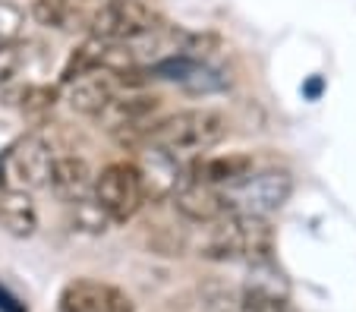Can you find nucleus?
<instances>
[{
	"label": "nucleus",
	"instance_id": "nucleus-23",
	"mask_svg": "<svg viewBox=\"0 0 356 312\" xmlns=\"http://www.w3.org/2000/svg\"><path fill=\"white\" fill-rule=\"evenodd\" d=\"M322 88H325V79H322V76H312V79L306 82V85H302V95L316 101V98L322 95Z\"/></svg>",
	"mask_w": 356,
	"mask_h": 312
},
{
	"label": "nucleus",
	"instance_id": "nucleus-19",
	"mask_svg": "<svg viewBox=\"0 0 356 312\" xmlns=\"http://www.w3.org/2000/svg\"><path fill=\"white\" fill-rule=\"evenodd\" d=\"M70 208H73V224L79 227V231H88V233H104L108 231L111 217L104 215V208H101L92 196L82 199V202H76V205H70Z\"/></svg>",
	"mask_w": 356,
	"mask_h": 312
},
{
	"label": "nucleus",
	"instance_id": "nucleus-13",
	"mask_svg": "<svg viewBox=\"0 0 356 312\" xmlns=\"http://www.w3.org/2000/svg\"><path fill=\"white\" fill-rule=\"evenodd\" d=\"M158 104L161 101H158L155 95H114L95 120L104 129H111V133H123V129H133V126H148V117L158 110Z\"/></svg>",
	"mask_w": 356,
	"mask_h": 312
},
{
	"label": "nucleus",
	"instance_id": "nucleus-6",
	"mask_svg": "<svg viewBox=\"0 0 356 312\" xmlns=\"http://www.w3.org/2000/svg\"><path fill=\"white\" fill-rule=\"evenodd\" d=\"M155 26H158V16L145 0H108L88 19L92 35L104 41H136L139 35L152 32Z\"/></svg>",
	"mask_w": 356,
	"mask_h": 312
},
{
	"label": "nucleus",
	"instance_id": "nucleus-11",
	"mask_svg": "<svg viewBox=\"0 0 356 312\" xmlns=\"http://www.w3.org/2000/svg\"><path fill=\"white\" fill-rule=\"evenodd\" d=\"M117 85H120V79H117L114 73H108V69H88V73L76 76V79L70 82L67 101L76 114L98 117L101 110H104V104L117 95Z\"/></svg>",
	"mask_w": 356,
	"mask_h": 312
},
{
	"label": "nucleus",
	"instance_id": "nucleus-18",
	"mask_svg": "<svg viewBox=\"0 0 356 312\" xmlns=\"http://www.w3.org/2000/svg\"><path fill=\"white\" fill-rule=\"evenodd\" d=\"M57 104V88L51 85H29L22 88V114L29 117V120H44L47 114H51V108Z\"/></svg>",
	"mask_w": 356,
	"mask_h": 312
},
{
	"label": "nucleus",
	"instance_id": "nucleus-8",
	"mask_svg": "<svg viewBox=\"0 0 356 312\" xmlns=\"http://www.w3.org/2000/svg\"><path fill=\"white\" fill-rule=\"evenodd\" d=\"M60 312H136V303L123 287L92 278H76L60 290Z\"/></svg>",
	"mask_w": 356,
	"mask_h": 312
},
{
	"label": "nucleus",
	"instance_id": "nucleus-3",
	"mask_svg": "<svg viewBox=\"0 0 356 312\" xmlns=\"http://www.w3.org/2000/svg\"><path fill=\"white\" fill-rule=\"evenodd\" d=\"M290 196H293V176L284 167L252 170L243 180H236L234 186H224L227 208L236 211V215L268 217L271 211L284 208Z\"/></svg>",
	"mask_w": 356,
	"mask_h": 312
},
{
	"label": "nucleus",
	"instance_id": "nucleus-20",
	"mask_svg": "<svg viewBox=\"0 0 356 312\" xmlns=\"http://www.w3.org/2000/svg\"><path fill=\"white\" fill-rule=\"evenodd\" d=\"M26 26V13L22 7L10 3V0H0V41H16Z\"/></svg>",
	"mask_w": 356,
	"mask_h": 312
},
{
	"label": "nucleus",
	"instance_id": "nucleus-2",
	"mask_svg": "<svg viewBox=\"0 0 356 312\" xmlns=\"http://www.w3.org/2000/svg\"><path fill=\"white\" fill-rule=\"evenodd\" d=\"M227 136V117L211 108H193L170 114L164 120L148 126V142L170 155H202V151L215 149Z\"/></svg>",
	"mask_w": 356,
	"mask_h": 312
},
{
	"label": "nucleus",
	"instance_id": "nucleus-9",
	"mask_svg": "<svg viewBox=\"0 0 356 312\" xmlns=\"http://www.w3.org/2000/svg\"><path fill=\"white\" fill-rule=\"evenodd\" d=\"M142 155L136 158V170H139L142 180V192H145V202H164L177 192L180 186V164L177 155L158 149V145H142Z\"/></svg>",
	"mask_w": 356,
	"mask_h": 312
},
{
	"label": "nucleus",
	"instance_id": "nucleus-14",
	"mask_svg": "<svg viewBox=\"0 0 356 312\" xmlns=\"http://www.w3.org/2000/svg\"><path fill=\"white\" fill-rule=\"evenodd\" d=\"M0 227L16 240H26L38 231V208H35L32 192L26 190L0 192Z\"/></svg>",
	"mask_w": 356,
	"mask_h": 312
},
{
	"label": "nucleus",
	"instance_id": "nucleus-10",
	"mask_svg": "<svg viewBox=\"0 0 356 312\" xmlns=\"http://www.w3.org/2000/svg\"><path fill=\"white\" fill-rule=\"evenodd\" d=\"M177 215L183 221H193V224H211L218 217L227 215V199H224V190L209 183H199V180H186V183L177 186V192L170 196Z\"/></svg>",
	"mask_w": 356,
	"mask_h": 312
},
{
	"label": "nucleus",
	"instance_id": "nucleus-17",
	"mask_svg": "<svg viewBox=\"0 0 356 312\" xmlns=\"http://www.w3.org/2000/svg\"><path fill=\"white\" fill-rule=\"evenodd\" d=\"M76 16L73 0H32V19L44 28H73Z\"/></svg>",
	"mask_w": 356,
	"mask_h": 312
},
{
	"label": "nucleus",
	"instance_id": "nucleus-21",
	"mask_svg": "<svg viewBox=\"0 0 356 312\" xmlns=\"http://www.w3.org/2000/svg\"><path fill=\"white\" fill-rule=\"evenodd\" d=\"M22 54L16 48V41H0V85H7L16 73H19Z\"/></svg>",
	"mask_w": 356,
	"mask_h": 312
},
{
	"label": "nucleus",
	"instance_id": "nucleus-1",
	"mask_svg": "<svg viewBox=\"0 0 356 312\" xmlns=\"http://www.w3.org/2000/svg\"><path fill=\"white\" fill-rule=\"evenodd\" d=\"M199 256L209 262H271L275 258V231H271L268 217L227 211L224 217L205 224Z\"/></svg>",
	"mask_w": 356,
	"mask_h": 312
},
{
	"label": "nucleus",
	"instance_id": "nucleus-12",
	"mask_svg": "<svg viewBox=\"0 0 356 312\" xmlns=\"http://www.w3.org/2000/svg\"><path fill=\"white\" fill-rule=\"evenodd\" d=\"M51 192L60 199L63 205H76L82 199L92 196V186H95V174L88 167L86 158H76V155H54V167H51V180H47Z\"/></svg>",
	"mask_w": 356,
	"mask_h": 312
},
{
	"label": "nucleus",
	"instance_id": "nucleus-5",
	"mask_svg": "<svg viewBox=\"0 0 356 312\" xmlns=\"http://www.w3.org/2000/svg\"><path fill=\"white\" fill-rule=\"evenodd\" d=\"M92 199L104 208V215L111 217V224H123L129 217H136V211L145 205V192H142L139 170L133 161H114L95 176Z\"/></svg>",
	"mask_w": 356,
	"mask_h": 312
},
{
	"label": "nucleus",
	"instance_id": "nucleus-7",
	"mask_svg": "<svg viewBox=\"0 0 356 312\" xmlns=\"http://www.w3.org/2000/svg\"><path fill=\"white\" fill-rule=\"evenodd\" d=\"M202 312H293L287 297L252 284H211L202 290Z\"/></svg>",
	"mask_w": 356,
	"mask_h": 312
},
{
	"label": "nucleus",
	"instance_id": "nucleus-22",
	"mask_svg": "<svg viewBox=\"0 0 356 312\" xmlns=\"http://www.w3.org/2000/svg\"><path fill=\"white\" fill-rule=\"evenodd\" d=\"M0 312H29V309H26V303L10 290V287L0 284Z\"/></svg>",
	"mask_w": 356,
	"mask_h": 312
},
{
	"label": "nucleus",
	"instance_id": "nucleus-4",
	"mask_svg": "<svg viewBox=\"0 0 356 312\" xmlns=\"http://www.w3.org/2000/svg\"><path fill=\"white\" fill-rule=\"evenodd\" d=\"M54 151L41 136H22L0 158V183L3 190H41L51 180Z\"/></svg>",
	"mask_w": 356,
	"mask_h": 312
},
{
	"label": "nucleus",
	"instance_id": "nucleus-15",
	"mask_svg": "<svg viewBox=\"0 0 356 312\" xmlns=\"http://www.w3.org/2000/svg\"><path fill=\"white\" fill-rule=\"evenodd\" d=\"M246 174H252V158L249 155H211L193 164V176L189 180H199V183L224 190V186H234L236 180H243Z\"/></svg>",
	"mask_w": 356,
	"mask_h": 312
},
{
	"label": "nucleus",
	"instance_id": "nucleus-16",
	"mask_svg": "<svg viewBox=\"0 0 356 312\" xmlns=\"http://www.w3.org/2000/svg\"><path fill=\"white\" fill-rule=\"evenodd\" d=\"M230 85V76L224 73V69L211 67V63L199 60L193 69H189V76L180 82L183 92H189V95H215V92H224V88Z\"/></svg>",
	"mask_w": 356,
	"mask_h": 312
}]
</instances>
